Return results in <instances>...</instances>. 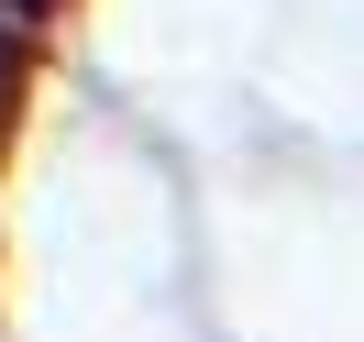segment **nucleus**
Masks as SVG:
<instances>
[{"instance_id":"f03ea898","label":"nucleus","mask_w":364,"mask_h":342,"mask_svg":"<svg viewBox=\"0 0 364 342\" xmlns=\"http://www.w3.org/2000/svg\"><path fill=\"white\" fill-rule=\"evenodd\" d=\"M33 11H45V0H33Z\"/></svg>"},{"instance_id":"f257e3e1","label":"nucleus","mask_w":364,"mask_h":342,"mask_svg":"<svg viewBox=\"0 0 364 342\" xmlns=\"http://www.w3.org/2000/svg\"><path fill=\"white\" fill-rule=\"evenodd\" d=\"M11 78H23V55H11V45H0V122H11Z\"/></svg>"}]
</instances>
